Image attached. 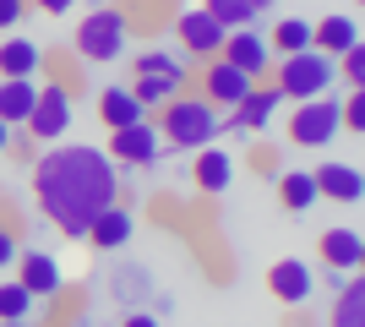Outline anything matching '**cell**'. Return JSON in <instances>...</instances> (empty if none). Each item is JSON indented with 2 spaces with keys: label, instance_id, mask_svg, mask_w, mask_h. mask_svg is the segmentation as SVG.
Returning a JSON list of instances; mask_svg holds the SVG:
<instances>
[{
  "label": "cell",
  "instance_id": "ba28073f",
  "mask_svg": "<svg viewBox=\"0 0 365 327\" xmlns=\"http://www.w3.org/2000/svg\"><path fill=\"white\" fill-rule=\"evenodd\" d=\"M175 38H180L185 61H213L218 49H224V28L213 22L207 6H185V11H175Z\"/></svg>",
  "mask_w": 365,
  "mask_h": 327
},
{
  "label": "cell",
  "instance_id": "52a82bcc",
  "mask_svg": "<svg viewBox=\"0 0 365 327\" xmlns=\"http://www.w3.org/2000/svg\"><path fill=\"white\" fill-rule=\"evenodd\" d=\"M71 88L66 82H49V88H38V98H33V115H28V131L33 142H61L66 131H71Z\"/></svg>",
  "mask_w": 365,
  "mask_h": 327
},
{
  "label": "cell",
  "instance_id": "e0dca14e",
  "mask_svg": "<svg viewBox=\"0 0 365 327\" xmlns=\"http://www.w3.org/2000/svg\"><path fill=\"white\" fill-rule=\"evenodd\" d=\"M349 44H360V22L349 11H333V16H322V22H311V49H322V55L338 61Z\"/></svg>",
  "mask_w": 365,
  "mask_h": 327
},
{
  "label": "cell",
  "instance_id": "6da1fadb",
  "mask_svg": "<svg viewBox=\"0 0 365 327\" xmlns=\"http://www.w3.org/2000/svg\"><path fill=\"white\" fill-rule=\"evenodd\" d=\"M33 197H38V213L55 229L82 240L93 218L104 213L109 202H120V164L104 147L61 142V147L33 158Z\"/></svg>",
  "mask_w": 365,
  "mask_h": 327
},
{
  "label": "cell",
  "instance_id": "603a6c76",
  "mask_svg": "<svg viewBox=\"0 0 365 327\" xmlns=\"http://www.w3.org/2000/svg\"><path fill=\"white\" fill-rule=\"evenodd\" d=\"M148 109L131 98V88H104L98 93V120H104V131H120V125H131V120H142Z\"/></svg>",
  "mask_w": 365,
  "mask_h": 327
},
{
  "label": "cell",
  "instance_id": "83f0119b",
  "mask_svg": "<svg viewBox=\"0 0 365 327\" xmlns=\"http://www.w3.org/2000/svg\"><path fill=\"white\" fill-rule=\"evenodd\" d=\"M338 71H344V82H349V88H365V38L338 55Z\"/></svg>",
  "mask_w": 365,
  "mask_h": 327
},
{
  "label": "cell",
  "instance_id": "7c38bea8",
  "mask_svg": "<svg viewBox=\"0 0 365 327\" xmlns=\"http://www.w3.org/2000/svg\"><path fill=\"white\" fill-rule=\"evenodd\" d=\"M278 104H284V93H278L273 82H257V88L224 115V131H267L273 115H278Z\"/></svg>",
  "mask_w": 365,
  "mask_h": 327
},
{
  "label": "cell",
  "instance_id": "836d02e7",
  "mask_svg": "<svg viewBox=\"0 0 365 327\" xmlns=\"http://www.w3.org/2000/svg\"><path fill=\"white\" fill-rule=\"evenodd\" d=\"M251 6H257V11H273V6H278V0H251Z\"/></svg>",
  "mask_w": 365,
  "mask_h": 327
},
{
  "label": "cell",
  "instance_id": "277c9868",
  "mask_svg": "<svg viewBox=\"0 0 365 327\" xmlns=\"http://www.w3.org/2000/svg\"><path fill=\"white\" fill-rule=\"evenodd\" d=\"M125 44H131V16H125L120 6H98V11H88L76 22V55L93 61V66L120 61Z\"/></svg>",
  "mask_w": 365,
  "mask_h": 327
},
{
  "label": "cell",
  "instance_id": "7402d4cb",
  "mask_svg": "<svg viewBox=\"0 0 365 327\" xmlns=\"http://www.w3.org/2000/svg\"><path fill=\"white\" fill-rule=\"evenodd\" d=\"M327 327H365V279H344L333 289V316Z\"/></svg>",
  "mask_w": 365,
  "mask_h": 327
},
{
  "label": "cell",
  "instance_id": "4316f807",
  "mask_svg": "<svg viewBox=\"0 0 365 327\" xmlns=\"http://www.w3.org/2000/svg\"><path fill=\"white\" fill-rule=\"evenodd\" d=\"M33 316V295H28V284L11 279V284H0V322H28Z\"/></svg>",
  "mask_w": 365,
  "mask_h": 327
},
{
  "label": "cell",
  "instance_id": "5b68a950",
  "mask_svg": "<svg viewBox=\"0 0 365 327\" xmlns=\"http://www.w3.org/2000/svg\"><path fill=\"white\" fill-rule=\"evenodd\" d=\"M278 71V93L284 98H322V93H333V77H338V61L333 55H322V49H300V55H284V61H273Z\"/></svg>",
  "mask_w": 365,
  "mask_h": 327
},
{
  "label": "cell",
  "instance_id": "9c48e42d",
  "mask_svg": "<svg viewBox=\"0 0 365 327\" xmlns=\"http://www.w3.org/2000/svg\"><path fill=\"white\" fill-rule=\"evenodd\" d=\"M158 153H164V137H158L153 115H142V120L120 125V131H109V158H115V164L148 170V164H158Z\"/></svg>",
  "mask_w": 365,
  "mask_h": 327
},
{
  "label": "cell",
  "instance_id": "4dcf8cb0",
  "mask_svg": "<svg viewBox=\"0 0 365 327\" xmlns=\"http://www.w3.org/2000/svg\"><path fill=\"white\" fill-rule=\"evenodd\" d=\"M33 11H44V16H61V11H76V0H28Z\"/></svg>",
  "mask_w": 365,
  "mask_h": 327
},
{
  "label": "cell",
  "instance_id": "4fadbf2b",
  "mask_svg": "<svg viewBox=\"0 0 365 327\" xmlns=\"http://www.w3.org/2000/svg\"><path fill=\"white\" fill-rule=\"evenodd\" d=\"M311 289H317V273H311L300 256H284V262L267 267V295H273L278 306H305Z\"/></svg>",
  "mask_w": 365,
  "mask_h": 327
},
{
  "label": "cell",
  "instance_id": "2e32d148",
  "mask_svg": "<svg viewBox=\"0 0 365 327\" xmlns=\"http://www.w3.org/2000/svg\"><path fill=\"white\" fill-rule=\"evenodd\" d=\"M322 267H333V273H354V267L365 262V240L360 229H349V224H338V229H322Z\"/></svg>",
  "mask_w": 365,
  "mask_h": 327
},
{
  "label": "cell",
  "instance_id": "44dd1931",
  "mask_svg": "<svg viewBox=\"0 0 365 327\" xmlns=\"http://www.w3.org/2000/svg\"><path fill=\"white\" fill-rule=\"evenodd\" d=\"M38 66H44V49L33 44V38H22V33L0 38V77H33Z\"/></svg>",
  "mask_w": 365,
  "mask_h": 327
},
{
  "label": "cell",
  "instance_id": "ac0fdd59",
  "mask_svg": "<svg viewBox=\"0 0 365 327\" xmlns=\"http://www.w3.org/2000/svg\"><path fill=\"white\" fill-rule=\"evenodd\" d=\"M191 186H202L207 197H224L235 186V158L218 153V147H197V164H191Z\"/></svg>",
  "mask_w": 365,
  "mask_h": 327
},
{
  "label": "cell",
  "instance_id": "1f68e13d",
  "mask_svg": "<svg viewBox=\"0 0 365 327\" xmlns=\"http://www.w3.org/2000/svg\"><path fill=\"white\" fill-rule=\"evenodd\" d=\"M120 327H158V316H148V311H131Z\"/></svg>",
  "mask_w": 365,
  "mask_h": 327
},
{
  "label": "cell",
  "instance_id": "f546056e",
  "mask_svg": "<svg viewBox=\"0 0 365 327\" xmlns=\"http://www.w3.org/2000/svg\"><path fill=\"white\" fill-rule=\"evenodd\" d=\"M11 267H16V234L0 229V273H11Z\"/></svg>",
  "mask_w": 365,
  "mask_h": 327
},
{
  "label": "cell",
  "instance_id": "d6986e66",
  "mask_svg": "<svg viewBox=\"0 0 365 327\" xmlns=\"http://www.w3.org/2000/svg\"><path fill=\"white\" fill-rule=\"evenodd\" d=\"M131 229H137V218L125 213L120 202H109L104 213H98V218L88 224V234H82V240H93L98 251H120L125 240H131Z\"/></svg>",
  "mask_w": 365,
  "mask_h": 327
},
{
  "label": "cell",
  "instance_id": "8fae6325",
  "mask_svg": "<svg viewBox=\"0 0 365 327\" xmlns=\"http://www.w3.org/2000/svg\"><path fill=\"white\" fill-rule=\"evenodd\" d=\"M257 82L245 77L240 66H229L224 55H213V61H202V98L207 104H218V109H235L245 93H251Z\"/></svg>",
  "mask_w": 365,
  "mask_h": 327
},
{
  "label": "cell",
  "instance_id": "cb8c5ba5",
  "mask_svg": "<svg viewBox=\"0 0 365 327\" xmlns=\"http://www.w3.org/2000/svg\"><path fill=\"white\" fill-rule=\"evenodd\" d=\"M278 202L289 207V213H305V207H317V180H311V170H289L278 175Z\"/></svg>",
  "mask_w": 365,
  "mask_h": 327
},
{
  "label": "cell",
  "instance_id": "30bf717a",
  "mask_svg": "<svg viewBox=\"0 0 365 327\" xmlns=\"http://www.w3.org/2000/svg\"><path fill=\"white\" fill-rule=\"evenodd\" d=\"M218 55H224L229 66H240L251 82H267V77H273V61H278L273 44H267L257 28H229V33H224V49H218Z\"/></svg>",
  "mask_w": 365,
  "mask_h": 327
},
{
  "label": "cell",
  "instance_id": "5bb4252c",
  "mask_svg": "<svg viewBox=\"0 0 365 327\" xmlns=\"http://www.w3.org/2000/svg\"><path fill=\"white\" fill-rule=\"evenodd\" d=\"M16 279L28 284L33 300H61L66 279H61V262L49 251H16Z\"/></svg>",
  "mask_w": 365,
  "mask_h": 327
},
{
  "label": "cell",
  "instance_id": "7a4b0ae2",
  "mask_svg": "<svg viewBox=\"0 0 365 327\" xmlns=\"http://www.w3.org/2000/svg\"><path fill=\"white\" fill-rule=\"evenodd\" d=\"M158 137H164V147H207V142L224 131V115H218V104H207L202 93H175L164 109H158Z\"/></svg>",
  "mask_w": 365,
  "mask_h": 327
},
{
  "label": "cell",
  "instance_id": "9a60e30c",
  "mask_svg": "<svg viewBox=\"0 0 365 327\" xmlns=\"http://www.w3.org/2000/svg\"><path fill=\"white\" fill-rule=\"evenodd\" d=\"M311 180H317V197L344 202V207H354V202L365 197V175L354 170V164H317V170H311Z\"/></svg>",
  "mask_w": 365,
  "mask_h": 327
},
{
  "label": "cell",
  "instance_id": "484cf974",
  "mask_svg": "<svg viewBox=\"0 0 365 327\" xmlns=\"http://www.w3.org/2000/svg\"><path fill=\"white\" fill-rule=\"evenodd\" d=\"M202 6H207V11H213V22L218 28H251V22H257V6H251V0H202Z\"/></svg>",
  "mask_w": 365,
  "mask_h": 327
},
{
  "label": "cell",
  "instance_id": "d6a6232c",
  "mask_svg": "<svg viewBox=\"0 0 365 327\" xmlns=\"http://www.w3.org/2000/svg\"><path fill=\"white\" fill-rule=\"evenodd\" d=\"M11 137H16V131H11V125H6V120H0V153L11 147Z\"/></svg>",
  "mask_w": 365,
  "mask_h": 327
},
{
  "label": "cell",
  "instance_id": "3957f363",
  "mask_svg": "<svg viewBox=\"0 0 365 327\" xmlns=\"http://www.w3.org/2000/svg\"><path fill=\"white\" fill-rule=\"evenodd\" d=\"M185 82H191V61L185 55H175V49H148V55H137L131 61V98H137L142 109H164L175 93H185Z\"/></svg>",
  "mask_w": 365,
  "mask_h": 327
},
{
  "label": "cell",
  "instance_id": "d4e9b609",
  "mask_svg": "<svg viewBox=\"0 0 365 327\" xmlns=\"http://www.w3.org/2000/svg\"><path fill=\"white\" fill-rule=\"evenodd\" d=\"M267 44H273V55H300V49H311V22L305 16H278Z\"/></svg>",
  "mask_w": 365,
  "mask_h": 327
},
{
  "label": "cell",
  "instance_id": "f1b7e54d",
  "mask_svg": "<svg viewBox=\"0 0 365 327\" xmlns=\"http://www.w3.org/2000/svg\"><path fill=\"white\" fill-rule=\"evenodd\" d=\"M22 16H28V0H0V33H16Z\"/></svg>",
  "mask_w": 365,
  "mask_h": 327
},
{
  "label": "cell",
  "instance_id": "8992f818",
  "mask_svg": "<svg viewBox=\"0 0 365 327\" xmlns=\"http://www.w3.org/2000/svg\"><path fill=\"white\" fill-rule=\"evenodd\" d=\"M338 98L322 93V98H300V104L289 109V142L294 147H327V142H338Z\"/></svg>",
  "mask_w": 365,
  "mask_h": 327
},
{
  "label": "cell",
  "instance_id": "e575fe53",
  "mask_svg": "<svg viewBox=\"0 0 365 327\" xmlns=\"http://www.w3.org/2000/svg\"><path fill=\"white\" fill-rule=\"evenodd\" d=\"M0 327H28V322H0Z\"/></svg>",
  "mask_w": 365,
  "mask_h": 327
},
{
  "label": "cell",
  "instance_id": "ffe728a7",
  "mask_svg": "<svg viewBox=\"0 0 365 327\" xmlns=\"http://www.w3.org/2000/svg\"><path fill=\"white\" fill-rule=\"evenodd\" d=\"M33 98H38V82L33 77H0V120L11 125H28L33 115Z\"/></svg>",
  "mask_w": 365,
  "mask_h": 327
}]
</instances>
